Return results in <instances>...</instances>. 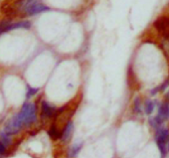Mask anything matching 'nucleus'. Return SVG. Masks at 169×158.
Segmentation results:
<instances>
[{"label":"nucleus","instance_id":"nucleus-8","mask_svg":"<svg viewBox=\"0 0 169 158\" xmlns=\"http://www.w3.org/2000/svg\"><path fill=\"white\" fill-rule=\"evenodd\" d=\"M72 131H73V122L69 121L66 126H65L64 131H63V133L61 135V139L63 140V141H68V140L70 139Z\"/></svg>","mask_w":169,"mask_h":158},{"label":"nucleus","instance_id":"nucleus-3","mask_svg":"<svg viewBox=\"0 0 169 158\" xmlns=\"http://www.w3.org/2000/svg\"><path fill=\"white\" fill-rule=\"evenodd\" d=\"M23 10L27 15L32 16V15H37L39 13H42V12H45V11H49L50 8L44 4H41L37 1H33L30 4L27 5L26 7H24Z\"/></svg>","mask_w":169,"mask_h":158},{"label":"nucleus","instance_id":"nucleus-5","mask_svg":"<svg viewBox=\"0 0 169 158\" xmlns=\"http://www.w3.org/2000/svg\"><path fill=\"white\" fill-rule=\"evenodd\" d=\"M154 26L156 29L160 32H164L166 37H167V27H168V19L166 17H161L158 20H156Z\"/></svg>","mask_w":169,"mask_h":158},{"label":"nucleus","instance_id":"nucleus-4","mask_svg":"<svg viewBox=\"0 0 169 158\" xmlns=\"http://www.w3.org/2000/svg\"><path fill=\"white\" fill-rule=\"evenodd\" d=\"M31 27V23L29 21H20L16 22V23H10L5 27L3 33L8 31H12L15 29H29Z\"/></svg>","mask_w":169,"mask_h":158},{"label":"nucleus","instance_id":"nucleus-13","mask_svg":"<svg viewBox=\"0 0 169 158\" xmlns=\"http://www.w3.org/2000/svg\"><path fill=\"white\" fill-rule=\"evenodd\" d=\"M81 148H82V143L75 144L74 146H73V148H72V151H71V156H76V155L79 153Z\"/></svg>","mask_w":169,"mask_h":158},{"label":"nucleus","instance_id":"nucleus-6","mask_svg":"<svg viewBox=\"0 0 169 158\" xmlns=\"http://www.w3.org/2000/svg\"><path fill=\"white\" fill-rule=\"evenodd\" d=\"M168 140V130L166 128H157L156 131V142L167 143Z\"/></svg>","mask_w":169,"mask_h":158},{"label":"nucleus","instance_id":"nucleus-14","mask_svg":"<svg viewBox=\"0 0 169 158\" xmlns=\"http://www.w3.org/2000/svg\"><path fill=\"white\" fill-rule=\"evenodd\" d=\"M134 110L135 112L139 114L140 112V99L139 97H136L135 101H134Z\"/></svg>","mask_w":169,"mask_h":158},{"label":"nucleus","instance_id":"nucleus-1","mask_svg":"<svg viewBox=\"0 0 169 158\" xmlns=\"http://www.w3.org/2000/svg\"><path fill=\"white\" fill-rule=\"evenodd\" d=\"M18 115L23 125L28 126V125L32 124L36 121V105L34 104H30V102H25Z\"/></svg>","mask_w":169,"mask_h":158},{"label":"nucleus","instance_id":"nucleus-7","mask_svg":"<svg viewBox=\"0 0 169 158\" xmlns=\"http://www.w3.org/2000/svg\"><path fill=\"white\" fill-rule=\"evenodd\" d=\"M159 118H161L164 121L168 118L169 116V107L167 102H164L159 107V110H158V115H157Z\"/></svg>","mask_w":169,"mask_h":158},{"label":"nucleus","instance_id":"nucleus-9","mask_svg":"<svg viewBox=\"0 0 169 158\" xmlns=\"http://www.w3.org/2000/svg\"><path fill=\"white\" fill-rule=\"evenodd\" d=\"M42 112L45 116L50 117L54 114V107H52L51 105L46 102H42Z\"/></svg>","mask_w":169,"mask_h":158},{"label":"nucleus","instance_id":"nucleus-12","mask_svg":"<svg viewBox=\"0 0 169 158\" xmlns=\"http://www.w3.org/2000/svg\"><path fill=\"white\" fill-rule=\"evenodd\" d=\"M49 135L52 137L53 139H57L60 137V134H59V132H58V130H57L55 125H53V126L51 127V129H50V131H49Z\"/></svg>","mask_w":169,"mask_h":158},{"label":"nucleus","instance_id":"nucleus-10","mask_svg":"<svg viewBox=\"0 0 169 158\" xmlns=\"http://www.w3.org/2000/svg\"><path fill=\"white\" fill-rule=\"evenodd\" d=\"M0 141L3 143L5 146L6 145H10L11 144V139H10V135H8L6 132L4 131H0Z\"/></svg>","mask_w":169,"mask_h":158},{"label":"nucleus","instance_id":"nucleus-15","mask_svg":"<svg viewBox=\"0 0 169 158\" xmlns=\"http://www.w3.org/2000/svg\"><path fill=\"white\" fill-rule=\"evenodd\" d=\"M39 90L38 89H32V87H28V92H27V97H33L35 94H37Z\"/></svg>","mask_w":169,"mask_h":158},{"label":"nucleus","instance_id":"nucleus-2","mask_svg":"<svg viewBox=\"0 0 169 158\" xmlns=\"http://www.w3.org/2000/svg\"><path fill=\"white\" fill-rule=\"evenodd\" d=\"M22 126H23V123H22L21 119H20L19 115L17 114L12 117V119H10L6 123L4 131L8 135H13V134L18 133L20 129L22 128Z\"/></svg>","mask_w":169,"mask_h":158},{"label":"nucleus","instance_id":"nucleus-11","mask_svg":"<svg viewBox=\"0 0 169 158\" xmlns=\"http://www.w3.org/2000/svg\"><path fill=\"white\" fill-rule=\"evenodd\" d=\"M153 109H154V104H153V102L149 101V99H147V101L145 102V114H151L153 111Z\"/></svg>","mask_w":169,"mask_h":158},{"label":"nucleus","instance_id":"nucleus-16","mask_svg":"<svg viewBox=\"0 0 169 158\" xmlns=\"http://www.w3.org/2000/svg\"><path fill=\"white\" fill-rule=\"evenodd\" d=\"M5 151H6V146L2 143L1 141H0V154H4L5 153Z\"/></svg>","mask_w":169,"mask_h":158}]
</instances>
